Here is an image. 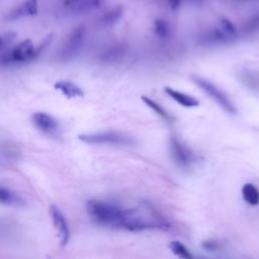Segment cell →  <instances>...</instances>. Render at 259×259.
Here are the masks:
<instances>
[{"label": "cell", "mask_w": 259, "mask_h": 259, "mask_svg": "<svg viewBox=\"0 0 259 259\" xmlns=\"http://www.w3.org/2000/svg\"><path fill=\"white\" fill-rule=\"evenodd\" d=\"M86 208L88 214L98 225L111 228H122L126 208L111 202L97 199L88 200Z\"/></svg>", "instance_id": "6da1fadb"}, {"label": "cell", "mask_w": 259, "mask_h": 259, "mask_svg": "<svg viewBox=\"0 0 259 259\" xmlns=\"http://www.w3.org/2000/svg\"><path fill=\"white\" fill-rule=\"evenodd\" d=\"M79 140L86 144L94 145H113V146H133L135 140L119 132H99L93 134H83L79 136Z\"/></svg>", "instance_id": "7a4b0ae2"}, {"label": "cell", "mask_w": 259, "mask_h": 259, "mask_svg": "<svg viewBox=\"0 0 259 259\" xmlns=\"http://www.w3.org/2000/svg\"><path fill=\"white\" fill-rule=\"evenodd\" d=\"M192 81L204 92L206 93L212 100H214L225 111L230 114H236L237 108L229 96L222 91L217 85L212 84L207 79H204L200 76H191Z\"/></svg>", "instance_id": "3957f363"}, {"label": "cell", "mask_w": 259, "mask_h": 259, "mask_svg": "<svg viewBox=\"0 0 259 259\" xmlns=\"http://www.w3.org/2000/svg\"><path fill=\"white\" fill-rule=\"evenodd\" d=\"M52 38V36H50V38H48L40 48L38 49H34V46L32 44V41L27 38L22 40L21 42H19L12 51H10L7 55H5L2 59L3 63H25L28 62L30 60H32L33 58H35L38 53L41 51V48H44L48 42H50V39Z\"/></svg>", "instance_id": "277c9868"}, {"label": "cell", "mask_w": 259, "mask_h": 259, "mask_svg": "<svg viewBox=\"0 0 259 259\" xmlns=\"http://www.w3.org/2000/svg\"><path fill=\"white\" fill-rule=\"evenodd\" d=\"M170 153L173 161L183 169H189L195 163L194 154L175 136L170 139Z\"/></svg>", "instance_id": "5b68a950"}, {"label": "cell", "mask_w": 259, "mask_h": 259, "mask_svg": "<svg viewBox=\"0 0 259 259\" xmlns=\"http://www.w3.org/2000/svg\"><path fill=\"white\" fill-rule=\"evenodd\" d=\"M50 214L52 218L53 225L58 232L61 246H66L70 238V230L65 215L56 205H51Z\"/></svg>", "instance_id": "8992f818"}, {"label": "cell", "mask_w": 259, "mask_h": 259, "mask_svg": "<svg viewBox=\"0 0 259 259\" xmlns=\"http://www.w3.org/2000/svg\"><path fill=\"white\" fill-rule=\"evenodd\" d=\"M84 35L85 27L83 25L75 28L62 49L61 58L64 60L72 58L75 55V53L80 49L84 39Z\"/></svg>", "instance_id": "52a82bcc"}, {"label": "cell", "mask_w": 259, "mask_h": 259, "mask_svg": "<svg viewBox=\"0 0 259 259\" xmlns=\"http://www.w3.org/2000/svg\"><path fill=\"white\" fill-rule=\"evenodd\" d=\"M32 122L40 132L48 135L56 133L59 128L58 121L52 115L45 112H35L32 115Z\"/></svg>", "instance_id": "ba28073f"}, {"label": "cell", "mask_w": 259, "mask_h": 259, "mask_svg": "<svg viewBox=\"0 0 259 259\" xmlns=\"http://www.w3.org/2000/svg\"><path fill=\"white\" fill-rule=\"evenodd\" d=\"M165 92L173 99L175 100L177 103H179L180 105L184 106V107H196L198 106L199 102L198 100L189 95V94H186L184 92H181V91H178L176 89H173L171 87H165Z\"/></svg>", "instance_id": "9c48e42d"}, {"label": "cell", "mask_w": 259, "mask_h": 259, "mask_svg": "<svg viewBox=\"0 0 259 259\" xmlns=\"http://www.w3.org/2000/svg\"><path fill=\"white\" fill-rule=\"evenodd\" d=\"M37 0H26L8 15L9 19H16L23 16L34 15L37 13Z\"/></svg>", "instance_id": "30bf717a"}, {"label": "cell", "mask_w": 259, "mask_h": 259, "mask_svg": "<svg viewBox=\"0 0 259 259\" xmlns=\"http://www.w3.org/2000/svg\"><path fill=\"white\" fill-rule=\"evenodd\" d=\"M55 88L59 91H61L64 95H66L68 98L73 97H82L84 95V92L82 89L77 86L75 83H72L70 81H58L55 83Z\"/></svg>", "instance_id": "8fae6325"}, {"label": "cell", "mask_w": 259, "mask_h": 259, "mask_svg": "<svg viewBox=\"0 0 259 259\" xmlns=\"http://www.w3.org/2000/svg\"><path fill=\"white\" fill-rule=\"evenodd\" d=\"M243 199L250 205H257L259 203V190L252 183H245L242 187Z\"/></svg>", "instance_id": "7c38bea8"}, {"label": "cell", "mask_w": 259, "mask_h": 259, "mask_svg": "<svg viewBox=\"0 0 259 259\" xmlns=\"http://www.w3.org/2000/svg\"><path fill=\"white\" fill-rule=\"evenodd\" d=\"M141 98H142V100L144 101V103H145L148 107H150L151 109H153V110H154L158 115H160L163 119H165V120L168 121V122L174 121V117H173L168 111H166L159 103H157L156 101H154L153 99H151L150 97L145 96V95H143Z\"/></svg>", "instance_id": "4fadbf2b"}, {"label": "cell", "mask_w": 259, "mask_h": 259, "mask_svg": "<svg viewBox=\"0 0 259 259\" xmlns=\"http://www.w3.org/2000/svg\"><path fill=\"white\" fill-rule=\"evenodd\" d=\"M0 203L18 206L23 204V200L20 198V196H18L13 191L0 187Z\"/></svg>", "instance_id": "5bb4252c"}, {"label": "cell", "mask_w": 259, "mask_h": 259, "mask_svg": "<svg viewBox=\"0 0 259 259\" xmlns=\"http://www.w3.org/2000/svg\"><path fill=\"white\" fill-rule=\"evenodd\" d=\"M169 248L179 258H184V259L193 258V255L190 253L187 247L179 241H172L169 245Z\"/></svg>", "instance_id": "9a60e30c"}, {"label": "cell", "mask_w": 259, "mask_h": 259, "mask_svg": "<svg viewBox=\"0 0 259 259\" xmlns=\"http://www.w3.org/2000/svg\"><path fill=\"white\" fill-rule=\"evenodd\" d=\"M241 79L246 84V86L253 90L259 91V73L246 71L242 74Z\"/></svg>", "instance_id": "2e32d148"}, {"label": "cell", "mask_w": 259, "mask_h": 259, "mask_svg": "<svg viewBox=\"0 0 259 259\" xmlns=\"http://www.w3.org/2000/svg\"><path fill=\"white\" fill-rule=\"evenodd\" d=\"M154 30L158 37L165 38L170 33V28L168 23L163 19H156L154 22Z\"/></svg>", "instance_id": "e0dca14e"}, {"label": "cell", "mask_w": 259, "mask_h": 259, "mask_svg": "<svg viewBox=\"0 0 259 259\" xmlns=\"http://www.w3.org/2000/svg\"><path fill=\"white\" fill-rule=\"evenodd\" d=\"M220 27L224 29L229 35H231L233 38L237 36V28L233 24V22L227 18H222L220 20Z\"/></svg>", "instance_id": "ac0fdd59"}, {"label": "cell", "mask_w": 259, "mask_h": 259, "mask_svg": "<svg viewBox=\"0 0 259 259\" xmlns=\"http://www.w3.org/2000/svg\"><path fill=\"white\" fill-rule=\"evenodd\" d=\"M201 247L204 250H207L209 252H214V251H220L223 248V244L214 239H207L201 242Z\"/></svg>", "instance_id": "d6986e66"}, {"label": "cell", "mask_w": 259, "mask_h": 259, "mask_svg": "<svg viewBox=\"0 0 259 259\" xmlns=\"http://www.w3.org/2000/svg\"><path fill=\"white\" fill-rule=\"evenodd\" d=\"M99 0H83L78 5L74 6L73 9L78 11H87L99 6Z\"/></svg>", "instance_id": "ffe728a7"}, {"label": "cell", "mask_w": 259, "mask_h": 259, "mask_svg": "<svg viewBox=\"0 0 259 259\" xmlns=\"http://www.w3.org/2000/svg\"><path fill=\"white\" fill-rule=\"evenodd\" d=\"M120 14H121L120 9L115 8V9L110 10V11H108L107 13H105V14L103 15V17H102V21H103L104 23H107V24H108V23H112V22L116 21V20L119 18Z\"/></svg>", "instance_id": "44dd1931"}, {"label": "cell", "mask_w": 259, "mask_h": 259, "mask_svg": "<svg viewBox=\"0 0 259 259\" xmlns=\"http://www.w3.org/2000/svg\"><path fill=\"white\" fill-rule=\"evenodd\" d=\"M167 2H168L169 7H170L172 10H176V9L179 8V6L181 5L182 0H167Z\"/></svg>", "instance_id": "7402d4cb"}, {"label": "cell", "mask_w": 259, "mask_h": 259, "mask_svg": "<svg viewBox=\"0 0 259 259\" xmlns=\"http://www.w3.org/2000/svg\"><path fill=\"white\" fill-rule=\"evenodd\" d=\"M83 0H64V5L65 6H71L74 7L76 5H78L80 2H82Z\"/></svg>", "instance_id": "603a6c76"}, {"label": "cell", "mask_w": 259, "mask_h": 259, "mask_svg": "<svg viewBox=\"0 0 259 259\" xmlns=\"http://www.w3.org/2000/svg\"><path fill=\"white\" fill-rule=\"evenodd\" d=\"M2 45H3V39H2V37L0 36V48L2 47Z\"/></svg>", "instance_id": "cb8c5ba5"}]
</instances>
